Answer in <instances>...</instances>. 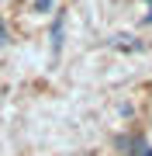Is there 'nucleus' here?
Masks as SVG:
<instances>
[{
    "label": "nucleus",
    "mask_w": 152,
    "mask_h": 156,
    "mask_svg": "<svg viewBox=\"0 0 152 156\" xmlns=\"http://www.w3.org/2000/svg\"><path fill=\"white\" fill-rule=\"evenodd\" d=\"M62 49V14H56V21H52V52L59 56Z\"/></svg>",
    "instance_id": "obj_1"
},
{
    "label": "nucleus",
    "mask_w": 152,
    "mask_h": 156,
    "mask_svg": "<svg viewBox=\"0 0 152 156\" xmlns=\"http://www.w3.org/2000/svg\"><path fill=\"white\" fill-rule=\"evenodd\" d=\"M35 7H38V11H49V7H52V0H38Z\"/></svg>",
    "instance_id": "obj_2"
},
{
    "label": "nucleus",
    "mask_w": 152,
    "mask_h": 156,
    "mask_svg": "<svg viewBox=\"0 0 152 156\" xmlns=\"http://www.w3.org/2000/svg\"><path fill=\"white\" fill-rule=\"evenodd\" d=\"M7 38V28H4V21H0V42H4Z\"/></svg>",
    "instance_id": "obj_3"
},
{
    "label": "nucleus",
    "mask_w": 152,
    "mask_h": 156,
    "mask_svg": "<svg viewBox=\"0 0 152 156\" xmlns=\"http://www.w3.org/2000/svg\"><path fill=\"white\" fill-rule=\"evenodd\" d=\"M149 21H152V11H149Z\"/></svg>",
    "instance_id": "obj_4"
}]
</instances>
